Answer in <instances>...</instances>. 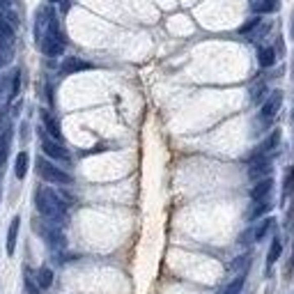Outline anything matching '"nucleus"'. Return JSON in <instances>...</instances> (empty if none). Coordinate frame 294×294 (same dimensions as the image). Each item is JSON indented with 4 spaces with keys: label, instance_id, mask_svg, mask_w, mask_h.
I'll list each match as a JSON object with an SVG mask.
<instances>
[{
    "label": "nucleus",
    "instance_id": "7c9ffc66",
    "mask_svg": "<svg viewBox=\"0 0 294 294\" xmlns=\"http://www.w3.org/2000/svg\"><path fill=\"white\" fill-rule=\"evenodd\" d=\"M7 134V122H5V117L0 115V136H5Z\"/></svg>",
    "mask_w": 294,
    "mask_h": 294
},
{
    "label": "nucleus",
    "instance_id": "393cba45",
    "mask_svg": "<svg viewBox=\"0 0 294 294\" xmlns=\"http://www.w3.org/2000/svg\"><path fill=\"white\" fill-rule=\"evenodd\" d=\"M264 95H267V85H264V83L253 85V90H250V99H253V104H262Z\"/></svg>",
    "mask_w": 294,
    "mask_h": 294
},
{
    "label": "nucleus",
    "instance_id": "2eb2a0df",
    "mask_svg": "<svg viewBox=\"0 0 294 294\" xmlns=\"http://www.w3.org/2000/svg\"><path fill=\"white\" fill-rule=\"evenodd\" d=\"M258 62H260V67L269 69V67L276 62V51L269 49V46H260L258 49Z\"/></svg>",
    "mask_w": 294,
    "mask_h": 294
},
{
    "label": "nucleus",
    "instance_id": "f03ea898",
    "mask_svg": "<svg viewBox=\"0 0 294 294\" xmlns=\"http://www.w3.org/2000/svg\"><path fill=\"white\" fill-rule=\"evenodd\" d=\"M35 207L46 221H51L55 225L60 223V221H65V216H67V204L60 198V193L44 189V186H39L35 193Z\"/></svg>",
    "mask_w": 294,
    "mask_h": 294
},
{
    "label": "nucleus",
    "instance_id": "9d476101",
    "mask_svg": "<svg viewBox=\"0 0 294 294\" xmlns=\"http://www.w3.org/2000/svg\"><path fill=\"white\" fill-rule=\"evenodd\" d=\"M271 189H274V180H271V177L258 180V182H255V186L250 189V198H253V202H258V200H269Z\"/></svg>",
    "mask_w": 294,
    "mask_h": 294
},
{
    "label": "nucleus",
    "instance_id": "c85d7f7f",
    "mask_svg": "<svg viewBox=\"0 0 294 294\" xmlns=\"http://www.w3.org/2000/svg\"><path fill=\"white\" fill-rule=\"evenodd\" d=\"M25 287H28V292H30V294H39V287H37L35 280L30 278V274L25 276Z\"/></svg>",
    "mask_w": 294,
    "mask_h": 294
},
{
    "label": "nucleus",
    "instance_id": "5701e85b",
    "mask_svg": "<svg viewBox=\"0 0 294 294\" xmlns=\"http://www.w3.org/2000/svg\"><path fill=\"white\" fill-rule=\"evenodd\" d=\"M274 10H276V0H258V3H253V12H258V14H269Z\"/></svg>",
    "mask_w": 294,
    "mask_h": 294
},
{
    "label": "nucleus",
    "instance_id": "6e6552de",
    "mask_svg": "<svg viewBox=\"0 0 294 294\" xmlns=\"http://www.w3.org/2000/svg\"><path fill=\"white\" fill-rule=\"evenodd\" d=\"M271 173V159L269 156H255L250 159V165H248V177L250 180H264V177H269Z\"/></svg>",
    "mask_w": 294,
    "mask_h": 294
},
{
    "label": "nucleus",
    "instance_id": "9b49d317",
    "mask_svg": "<svg viewBox=\"0 0 294 294\" xmlns=\"http://www.w3.org/2000/svg\"><path fill=\"white\" fill-rule=\"evenodd\" d=\"M39 117H41V122H44V127H46V134H49L51 138H55V140H62L60 122L55 120V117L49 113V110H39Z\"/></svg>",
    "mask_w": 294,
    "mask_h": 294
},
{
    "label": "nucleus",
    "instance_id": "a211bd4d",
    "mask_svg": "<svg viewBox=\"0 0 294 294\" xmlns=\"http://www.w3.org/2000/svg\"><path fill=\"white\" fill-rule=\"evenodd\" d=\"M276 225V221L274 219H264L262 223H258V228H253L250 232H253V241H262L264 237H267V232H269L271 228Z\"/></svg>",
    "mask_w": 294,
    "mask_h": 294
},
{
    "label": "nucleus",
    "instance_id": "ddd939ff",
    "mask_svg": "<svg viewBox=\"0 0 294 294\" xmlns=\"http://www.w3.org/2000/svg\"><path fill=\"white\" fill-rule=\"evenodd\" d=\"M92 69V62H85V60H78V58H67L65 62H62L60 71L62 74H76V71H88Z\"/></svg>",
    "mask_w": 294,
    "mask_h": 294
},
{
    "label": "nucleus",
    "instance_id": "2f4dec72",
    "mask_svg": "<svg viewBox=\"0 0 294 294\" xmlns=\"http://www.w3.org/2000/svg\"><path fill=\"white\" fill-rule=\"evenodd\" d=\"M289 35H292V39H294V12H292V23H289Z\"/></svg>",
    "mask_w": 294,
    "mask_h": 294
},
{
    "label": "nucleus",
    "instance_id": "412c9836",
    "mask_svg": "<svg viewBox=\"0 0 294 294\" xmlns=\"http://www.w3.org/2000/svg\"><path fill=\"white\" fill-rule=\"evenodd\" d=\"M37 285H39L41 289H46V287L53 285V271H51L49 267H41V269L37 271Z\"/></svg>",
    "mask_w": 294,
    "mask_h": 294
},
{
    "label": "nucleus",
    "instance_id": "7ed1b4c3",
    "mask_svg": "<svg viewBox=\"0 0 294 294\" xmlns=\"http://www.w3.org/2000/svg\"><path fill=\"white\" fill-rule=\"evenodd\" d=\"M19 88H21V71L14 69L10 76H3L0 78V115L5 113L7 104L19 95Z\"/></svg>",
    "mask_w": 294,
    "mask_h": 294
},
{
    "label": "nucleus",
    "instance_id": "473e14b6",
    "mask_svg": "<svg viewBox=\"0 0 294 294\" xmlns=\"http://www.w3.org/2000/svg\"><path fill=\"white\" fill-rule=\"evenodd\" d=\"M294 267V248H292V260H289V269Z\"/></svg>",
    "mask_w": 294,
    "mask_h": 294
},
{
    "label": "nucleus",
    "instance_id": "1a4fd4ad",
    "mask_svg": "<svg viewBox=\"0 0 294 294\" xmlns=\"http://www.w3.org/2000/svg\"><path fill=\"white\" fill-rule=\"evenodd\" d=\"M39 234L44 237L46 241H49L51 248H65V237H62L60 228H58L55 223H51V225H41V228H39Z\"/></svg>",
    "mask_w": 294,
    "mask_h": 294
},
{
    "label": "nucleus",
    "instance_id": "c756f323",
    "mask_svg": "<svg viewBox=\"0 0 294 294\" xmlns=\"http://www.w3.org/2000/svg\"><path fill=\"white\" fill-rule=\"evenodd\" d=\"M51 3H58V5H60V12L69 10V0H51Z\"/></svg>",
    "mask_w": 294,
    "mask_h": 294
},
{
    "label": "nucleus",
    "instance_id": "423d86ee",
    "mask_svg": "<svg viewBox=\"0 0 294 294\" xmlns=\"http://www.w3.org/2000/svg\"><path fill=\"white\" fill-rule=\"evenodd\" d=\"M23 7H21L19 0H0V19L7 21L12 28H19L21 25V19H23Z\"/></svg>",
    "mask_w": 294,
    "mask_h": 294
},
{
    "label": "nucleus",
    "instance_id": "0eeeda50",
    "mask_svg": "<svg viewBox=\"0 0 294 294\" xmlns=\"http://www.w3.org/2000/svg\"><path fill=\"white\" fill-rule=\"evenodd\" d=\"M280 106H283V92L280 90L269 92V97L262 101V108H260V117H262L264 124H269V120H274Z\"/></svg>",
    "mask_w": 294,
    "mask_h": 294
},
{
    "label": "nucleus",
    "instance_id": "bb28decb",
    "mask_svg": "<svg viewBox=\"0 0 294 294\" xmlns=\"http://www.w3.org/2000/svg\"><path fill=\"white\" fill-rule=\"evenodd\" d=\"M258 28H260V19H258V16H255V19L246 21V23L241 25V28H239V35H250V32H253V30H258Z\"/></svg>",
    "mask_w": 294,
    "mask_h": 294
},
{
    "label": "nucleus",
    "instance_id": "39448f33",
    "mask_svg": "<svg viewBox=\"0 0 294 294\" xmlns=\"http://www.w3.org/2000/svg\"><path fill=\"white\" fill-rule=\"evenodd\" d=\"M41 150H44V154L51 156V159L62 161V163H69V152H67V147L60 143V140L51 138L49 134H41Z\"/></svg>",
    "mask_w": 294,
    "mask_h": 294
},
{
    "label": "nucleus",
    "instance_id": "6ab92c4d",
    "mask_svg": "<svg viewBox=\"0 0 294 294\" xmlns=\"http://www.w3.org/2000/svg\"><path fill=\"white\" fill-rule=\"evenodd\" d=\"M28 163H30V156H28V152H19V156H16V163H14V173L19 180H23L25 175H28Z\"/></svg>",
    "mask_w": 294,
    "mask_h": 294
},
{
    "label": "nucleus",
    "instance_id": "a878e982",
    "mask_svg": "<svg viewBox=\"0 0 294 294\" xmlns=\"http://www.w3.org/2000/svg\"><path fill=\"white\" fill-rule=\"evenodd\" d=\"M292 189H294V168H287V173H285V182H283V195L285 198L292 193Z\"/></svg>",
    "mask_w": 294,
    "mask_h": 294
},
{
    "label": "nucleus",
    "instance_id": "aec40b11",
    "mask_svg": "<svg viewBox=\"0 0 294 294\" xmlns=\"http://www.w3.org/2000/svg\"><path fill=\"white\" fill-rule=\"evenodd\" d=\"M12 58H14V44H10V41H0V69L10 65Z\"/></svg>",
    "mask_w": 294,
    "mask_h": 294
},
{
    "label": "nucleus",
    "instance_id": "cd10ccee",
    "mask_svg": "<svg viewBox=\"0 0 294 294\" xmlns=\"http://www.w3.org/2000/svg\"><path fill=\"white\" fill-rule=\"evenodd\" d=\"M7 147H10V134L0 136V165L5 163V159H7Z\"/></svg>",
    "mask_w": 294,
    "mask_h": 294
},
{
    "label": "nucleus",
    "instance_id": "20e7f679",
    "mask_svg": "<svg viewBox=\"0 0 294 294\" xmlns=\"http://www.w3.org/2000/svg\"><path fill=\"white\" fill-rule=\"evenodd\" d=\"M37 173H39V177L41 180H46V182H51V184H62V186H69L71 182V177L65 173V170H60V168H55L51 161H46V159H37Z\"/></svg>",
    "mask_w": 294,
    "mask_h": 294
},
{
    "label": "nucleus",
    "instance_id": "f257e3e1",
    "mask_svg": "<svg viewBox=\"0 0 294 294\" xmlns=\"http://www.w3.org/2000/svg\"><path fill=\"white\" fill-rule=\"evenodd\" d=\"M35 41L39 51L49 58H55L65 51V37L60 32L58 16L51 7H39L35 16Z\"/></svg>",
    "mask_w": 294,
    "mask_h": 294
},
{
    "label": "nucleus",
    "instance_id": "b1692460",
    "mask_svg": "<svg viewBox=\"0 0 294 294\" xmlns=\"http://www.w3.org/2000/svg\"><path fill=\"white\" fill-rule=\"evenodd\" d=\"M250 264V255H241V258L232 260V264H230V269L232 271H241V274H246V269H248Z\"/></svg>",
    "mask_w": 294,
    "mask_h": 294
},
{
    "label": "nucleus",
    "instance_id": "dca6fc26",
    "mask_svg": "<svg viewBox=\"0 0 294 294\" xmlns=\"http://www.w3.org/2000/svg\"><path fill=\"white\" fill-rule=\"evenodd\" d=\"M280 253H283V244H280V239L276 237L269 246V253H267V271H271V267L276 264V260L280 258Z\"/></svg>",
    "mask_w": 294,
    "mask_h": 294
},
{
    "label": "nucleus",
    "instance_id": "4468645a",
    "mask_svg": "<svg viewBox=\"0 0 294 294\" xmlns=\"http://www.w3.org/2000/svg\"><path fill=\"white\" fill-rule=\"evenodd\" d=\"M19 225H21V219L19 216H14L10 223V230H7V255H14L16 250V237H19Z\"/></svg>",
    "mask_w": 294,
    "mask_h": 294
},
{
    "label": "nucleus",
    "instance_id": "f3484780",
    "mask_svg": "<svg viewBox=\"0 0 294 294\" xmlns=\"http://www.w3.org/2000/svg\"><path fill=\"white\" fill-rule=\"evenodd\" d=\"M267 212H271V202H269V200H258V202L250 207V212H248V221H258L260 216H264Z\"/></svg>",
    "mask_w": 294,
    "mask_h": 294
},
{
    "label": "nucleus",
    "instance_id": "f8f14e48",
    "mask_svg": "<svg viewBox=\"0 0 294 294\" xmlns=\"http://www.w3.org/2000/svg\"><path fill=\"white\" fill-rule=\"evenodd\" d=\"M278 143H280V131L276 129V131H271V134H269V138L264 140V143L260 145L258 150L253 152V156H250V159H255V156H267V154H269V152H274L276 147H278Z\"/></svg>",
    "mask_w": 294,
    "mask_h": 294
},
{
    "label": "nucleus",
    "instance_id": "4be33fe9",
    "mask_svg": "<svg viewBox=\"0 0 294 294\" xmlns=\"http://www.w3.org/2000/svg\"><path fill=\"white\" fill-rule=\"evenodd\" d=\"M244 280H246V274H239L230 285H225V289L221 294H241V289H244Z\"/></svg>",
    "mask_w": 294,
    "mask_h": 294
}]
</instances>
